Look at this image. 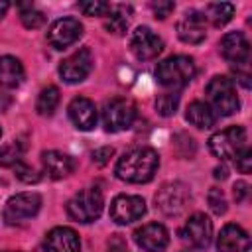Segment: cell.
Wrapping results in <instances>:
<instances>
[{"label": "cell", "instance_id": "1", "mask_svg": "<svg viewBox=\"0 0 252 252\" xmlns=\"http://www.w3.org/2000/svg\"><path fill=\"white\" fill-rule=\"evenodd\" d=\"M159 167V156L152 148H132L116 161V177L126 183H148Z\"/></svg>", "mask_w": 252, "mask_h": 252}, {"label": "cell", "instance_id": "2", "mask_svg": "<svg viewBox=\"0 0 252 252\" xmlns=\"http://www.w3.org/2000/svg\"><path fill=\"white\" fill-rule=\"evenodd\" d=\"M197 73L195 61L189 55H171L158 63L156 67V79L165 89H183L187 87Z\"/></svg>", "mask_w": 252, "mask_h": 252}, {"label": "cell", "instance_id": "3", "mask_svg": "<svg viewBox=\"0 0 252 252\" xmlns=\"http://www.w3.org/2000/svg\"><path fill=\"white\" fill-rule=\"evenodd\" d=\"M205 93H207V98H209L207 104L213 108V112L217 116H230L240 106L238 96H236V85L230 77L215 75L207 83Z\"/></svg>", "mask_w": 252, "mask_h": 252}, {"label": "cell", "instance_id": "4", "mask_svg": "<svg viewBox=\"0 0 252 252\" xmlns=\"http://www.w3.org/2000/svg\"><path fill=\"white\" fill-rule=\"evenodd\" d=\"M102 205H104V199H102V193L100 189L96 187H87L79 193H75L69 203H67V215L77 220V222H93L100 217L102 213Z\"/></svg>", "mask_w": 252, "mask_h": 252}, {"label": "cell", "instance_id": "5", "mask_svg": "<svg viewBox=\"0 0 252 252\" xmlns=\"http://www.w3.org/2000/svg\"><path fill=\"white\" fill-rule=\"evenodd\" d=\"M246 148L244 126H228L209 138V150L219 159H234Z\"/></svg>", "mask_w": 252, "mask_h": 252}, {"label": "cell", "instance_id": "6", "mask_svg": "<svg viewBox=\"0 0 252 252\" xmlns=\"http://www.w3.org/2000/svg\"><path fill=\"white\" fill-rule=\"evenodd\" d=\"M136 120V106L128 98H110L102 106V126L106 132L128 130Z\"/></svg>", "mask_w": 252, "mask_h": 252}, {"label": "cell", "instance_id": "7", "mask_svg": "<svg viewBox=\"0 0 252 252\" xmlns=\"http://www.w3.org/2000/svg\"><path fill=\"white\" fill-rule=\"evenodd\" d=\"M41 209V197L33 191L12 195L4 207V220L8 224H22L28 219H33Z\"/></svg>", "mask_w": 252, "mask_h": 252}, {"label": "cell", "instance_id": "8", "mask_svg": "<svg viewBox=\"0 0 252 252\" xmlns=\"http://www.w3.org/2000/svg\"><path fill=\"white\" fill-rule=\"evenodd\" d=\"M93 53L89 47H81L79 51H75L73 55H69L67 59L61 61L59 65V75L65 83L69 85H75V83H81L85 81L91 71H93Z\"/></svg>", "mask_w": 252, "mask_h": 252}, {"label": "cell", "instance_id": "9", "mask_svg": "<svg viewBox=\"0 0 252 252\" xmlns=\"http://www.w3.org/2000/svg\"><path fill=\"white\" fill-rule=\"evenodd\" d=\"M189 201V189L181 181H171L163 183L161 189L156 193V207L169 217L179 215Z\"/></svg>", "mask_w": 252, "mask_h": 252}, {"label": "cell", "instance_id": "10", "mask_svg": "<svg viewBox=\"0 0 252 252\" xmlns=\"http://www.w3.org/2000/svg\"><path fill=\"white\" fill-rule=\"evenodd\" d=\"M130 49L136 55V59L150 61V59H156L163 51V39L150 28L140 26L134 30V33L130 37Z\"/></svg>", "mask_w": 252, "mask_h": 252}, {"label": "cell", "instance_id": "11", "mask_svg": "<svg viewBox=\"0 0 252 252\" xmlns=\"http://www.w3.org/2000/svg\"><path fill=\"white\" fill-rule=\"evenodd\" d=\"M146 213V201L140 195H118L110 203V219L116 224H130Z\"/></svg>", "mask_w": 252, "mask_h": 252}, {"label": "cell", "instance_id": "12", "mask_svg": "<svg viewBox=\"0 0 252 252\" xmlns=\"http://www.w3.org/2000/svg\"><path fill=\"white\" fill-rule=\"evenodd\" d=\"M181 236L183 240L193 246V248H207L213 240V222L209 220L207 215L203 213H195L187 219V222L181 228Z\"/></svg>", "mask_w": 252, "mask_h": 252}, {"label": "cell", "instance_id": "13", "mask_svg": "<svg viewBox=\"0 0 252 252\" xmlns=\"http://www.w3.org/2000/svg\"><path fill=\"white\" fill-rule=\"evenodd\" d=\"M83 35V24L77 18H59L47 30V41L55 49H65L73 45Z\"/></svg>", "mask_w": 252, "mask_h": 252}, {"label": "cell", "instance_id": "14", "mask_svg": "<svg viewBox=\"0 0 252 252\" xmlns=\"http://www.w3.org/2000/svg\"><path fill=\"white\" fill-rule=\"evenodd\" d=\"M134 242L146 252H163L169 244V232L159 222H148L134 230Z\"/></svg>", "mask_w": 252, "mask_h": 252}, {"label": "cell", "instance_id": "15", "mask_svg": "<svg viewBox=\"0 0 252 252\" xmlns=\"http://www.w3.org/2000/svg\"><path fill=\"white\" fill-rule=\"evenodd\" d=\"M177 35L183 43L197 45L207 35V20L203 12L189 10L183 14V18L177 22Z\"/></svg>", "mask_w": 252, "mask_h": 252}, {"label": "cell", "instance_id": "16", "mask_svg": "<svg viewBox=\"0 0 252 252\" xmlns=\"http://www.w3.org/2000/svg\"><path fill=\"white\" fill-rule=\"evenodd\" d=\"M219 49L222 57L230 63H236V67L246 65L250 59V43L242 32H228L222 35Z\"/></svg>", "mask_w": 252, "mask_h": 252}, {"label": "cell", "instance_id": "17", "mask_svg": "<svg viewBox=\"0 0 252 252\" xmlns=\"http://www.w3.org/2000/svg\"><path fill=\"white\" fill-rule=\"evenodd\" d=\"M81 240L71 226H55L45 234L43 252H79Z\"/></svg>", "mask_w": 252, "mask_h": 252}, {"label": "cell", "instance_id": "18", "mask_svg": "<svg viewBox=\"0 0 252 252\" xmlns=\"http://www.w3.org/2000/svg\"><path fill=\"white\" fill-rule=\"evenodd\" d=\"M69 118L71 122L75 124V128L83 130V132H89L96 126V106L91 98L87 96H77L69 102Z\"/></svg>", "mask_w": 252, "mask_h": 252}, {"label": "cell", "instance_id": "19", "mask_svg": "<svg viewBox=\"0 0 252 252\" xmlns=\"http://www.w3.org/2000/svg\"><path fill=\"white\" fill-rule=\"evenodd\" d=\"M219 252H248L250 250V236L238 224H224L219 238H217Z\"/></svg>", "mask_w": 252, "mask_h": 252}, {"label": "cell", "instance_id": "20", "mask_svg": "<svg viewBox=\"0 0 252 252\" xmlns=\"http://www.w3.org/2000/svg\"><path fill=\"white\" fill-rule=\"evenodd\" d=\"M41 163H43V171L51 177V179H63L67 175H71L75 171V159L69 154L57 152V150H49L41 154Z\"/></svg>", "mask_w": 252, "mask_h": 252}, {"label": "cell", "instance_id": "21", "mask_svg": "<svg viewBox=\"0 0 252 252\" xmlns=\"http://www.w3.org/2000/svg\"><path fill=\"white\" fill-rule=\"evenodd\" d=\"M24 81V65L14 55L0 57V85L6 89H16Z\"/></svg>", "mask_w": 252, "mask_h": 252}, {"label": "cell", "instance_id": "22", "mask_svg": "<svg viewBox=\"0 0 252 252\" xmlns=\"http://www.w3.org/2000/svg\"><path fill=\"white\" fill-rule=\"evenodd\" d=\"M185 118H187L189 124H193V126H197V128L203 130V128L215 126V122H217L219 116L213 112V108H211L207 102H203V100H193V102L187 106Z\"/></svg>", "mask_w": 252, "mask_h": 252}, {"label": "cell", "instance_id": "23", "mask_svg": "<svg viewBox=\"0 0 252 252\" xmlns=\"http://www.w3.org/2000/svg\"><path fill=\"white\" fill-rule=\"evenodd\" d=\"M130 6H110V10L106 12V20H104V28L108 33L114 35H122L128 28V16H130Z\"/></svg>", "mask_w": 252, "mask_h": 252}, {"label": "cell", "instance_id": "24", "mask_svg": "<svg viewBox=\"0 0 252 252\" xmlns=\"http://www.w3.org/2000/svg\"><path fill=\"white\" fill-rule=\"evenodd\" d=\"M234 16V6L230 2H215L207 6V16L205 20H211V24L215 28H220L224 24H228Z\"/></svg>", "mask_w": 252, "mask_h": 252}, {"label": "cell", "instance_id": "25", "mask_svg": "<svg viewBox=\"0 0 252 252\" xmlns=\"http://www.w3.org/2000/svg\"><path fill=\"white\" fill-rule=\"evenodd\" d=\"M57 104H59V89L49 85V87L41 89V93L37 96V102H35V110L41 116H51L55 112Z\"/></svg>", "mask_w": 252, "mask_h": 252}, {"label": "cell", "instance_id": "26", "mask_svg": "<svg viewBox=\"0 0 252 252\" xmlns=\"http://www.w3.org/2000/svg\"><path fill=\"white\" fill-rule=\"evenodd\" d=\"M22 156H24V144L18 140H12L0 148V165L14 167L18 161H22Z\"/></svg>", "mask_w": 252, "mask_h": 252}, {"label": "cell", "instance_id": "27", "mask_svg": "<svg viewBox=\"0 0 252 252\" xmlns=\"http://www.w3.org/2000/svg\"><path fill=\"white\" fill-rule=\"evenodd\" d=\"M179 106V94L177 93H163L156 98V108L161 116H173Z\"/></svg>", "mask_w": 252, "mask_h": 252}, {"label": "cell", "instance_id": "28", "mask_svg": "<svg viewBox=\"0 0 252 252\" xmlns=\"http://www.w3.org/2000/svg\"><path fill=\"white\" fill-rule=\"evenodd\" d=\"M20 20H22V24H24L28 30H37V28H41V26L45 24V16H43L39 10H33L32 6H30L28 10H22Z\"/></svg>", "mask_w": 252, "mask_h": 252}, {"label": "cell", "instance_id": "29", "mask_svg": "<svg viewBox=\"0 0 252 252\" xmlns=\"http://www.w3.org/2000/svg\"><path fill=\"white\" fill-rule=\"evenodd\" d=\"M79 10L85 16H106V12L110 10V4L100 0H89V2H79Z\"/></svg>", "mask_w": 252, "mask_h": 252}, {"label": "cell", "instance_id": "30", "mask_svg": "<svg viewBox=\"0 0 252 252\" xmlns=\"http://www.w3.org/2000/svg\"><path fill=\"white\" fill-rule=\"evenodd\" d=\"M209 207H211V211L215 213V215H224L226 213V197H224V193L220 191V189H217V187H213L211 191H209Z\"/></svg>", "mask_w": 252, "mask_h": 252}, {"label": "cell", "instance_id": "31", "mask_svg": "<svg viewBox=\"0 0 252 252\" xmlns=\"http://www.w3.org/2000/svg\"><path fill=\"white\" fill-rule=\"evenodd\" d=\"M14 173H16V177H18L20 181H24V183H37V181H39V173H37L32 165H28V163H24V161H18V163L14 165Z\"/></svg>", "mask_w": 252, "mask_h": 252}, {"label": "cell", "instance_id": "32", "mask_svg": "<svg viewBox=\"0 0 252 252\" xmlns=\"http://www.w3.org/2000/svg\"><path fill=\"white\" fill-rule=\"evenodd\" d=\"M234 159H236V169L240 173H250V169H252V152H250V148H244Z\"/></svg>", "mask_w": 252, "mask_h": 252}, {"label": "cell", "instance_id": "33", "mask_svg": "<svg viewBox=\"0 0 252 252\" xmlns=\"http://www.w3.org/2000/svg\"><path fill=\"white\" fill-rule=\"evenodd\" d=\"M112 156H114V148L112 146H102V148H98V150L93 152V161L96 165H106Z\"/></svg>", "mask_w": 252, "mask_h": 252}, {"label": "cell", "instance_id": "34", "mask_svg": "<svg viewBox=\"0 0 252 252\" xmlns=\"http://www.w3.org/2000/svg\"><path fill=\"white\" fill-rule=\"evenodd\" d=\"M173 8H175V4H173V2H152V10H154L156 18H159V20L167 18V16H169V12H171Z\"/></svg>", "mask_w": 252, "mask_h": 252}, {"label": "cell", "instance_id": "35", "mask_svg": "<svg viewBox=\"0 0 252 252\" xmlns=\"http://www.w3.org/2000/svg\"><path fill=\"white\" fill-rule=\"evenodd\" d=\"M232 189H234L232 193H234V199H236V203H240V201H242V199L248 195V183H244V181H236Z\"/></svg>", "mask_w": 252, "mask_h": 252}, {"label": "cell", "instance_id": "36", "mask_svg": "<svg viewBox=\"0 0 252 252\" xmlns=\"http://www.w3.org/2000/svg\"><path fill=\"white\" fill-rule=\"evenodd\" d=\"M12 104V98H10V94H6L4 91H0V112H4L8 106Z\"/></svg>", "mask_w": 252, "mask_h": 252}, {"label": "cell", "instance_id": "37", "mask_svg": "<svg viewBox=\"0 0 252 252\" xmlns=\"http://www.w3.org/2000/svg\"><path fill=\"white\" fill-rule=\"evenodd\" d=\"M226 175H228V171H226L224 165H220V167L215 169V177H217V179H226Z\"/></svg>", "mask_w": 252, "mask_h": 252}, {"label": "cell", "instance_id": "38", "mask_svg": "<svg viewBox=\"0 0 252 252\" xmlns=\"http://www.w3.org/2000/svg\"><path fill=\"white\" fill-rule=\"evenodd\" d=\"M8 8H10V4L8 2H4V0H0V20L4 18V14L8 12Z\"/></svg>", "mask_w": 252, "mask_h": 252}, {"label": "cell", "instance_id": "39", "mask_svg": "<svg viewBox=\"0 0 252 252\" xmlns=\"http://www.w3.org/2000/svg\"><path fill=\"white\" fill-rule=\"evenodd\" d=\"M0 136H2V128H0Z\"/></svg>", "mask_w": 252, "mask_h": 252}, {"label": "cell", "instance_id": "40", "mask_svg": "<svg viewBox=\"0 0 252 252\" xmlns=\"http://www.w3.org/2000/svg\"><path fill=\"white\" fill-rule=\"evenodd\" d=\"M4 252H12V250H4Z\"/></svg>", "mask_w": 252, "mask_h": 252}]
</instances>
